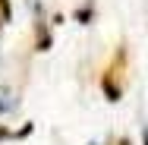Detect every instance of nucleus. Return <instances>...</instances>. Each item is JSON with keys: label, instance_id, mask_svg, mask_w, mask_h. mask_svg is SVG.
I'll return each mask as SVG.
<instances>
[{"label": "nucleus", "instance_id": "obj_8", "mask_svg": "<svg viewBox=\"0 0 148 145\" xmlns=\"http://www.w3.org/2000/svg\"><path fill=\"white\" fill-rule=\"evenodd\" d=\"M142 145H148V129H145V133H142Z\"/></svg>", "mask_w": 148, "mask_h": 145}, {"label": "nucleus", "instance_id": "obj_9", "mask_svg": "<svg viewBox=\"0 0 148 145\" xmlns=\"http://www.w3.org/2000/svg\"><path fill=\"white\" fill-rule=\"evenodd\" d=\"M3 25H6V22H3V16H0V29H3Z\"/></svg>", "mask_w": 148, "mask_h": 145}, {"label": "nucleus", "instance_id": "obj_3", "mask_svg": "<svg viewBox=\"0 0 148 145\" xmlns=\"http://www.w3.org/2000/svg\"><path fill=\"white\" fill-rule=\"evenodd\" d=\"M0 16H3V22L13 19V3H10V0H0Z\"/></svg>", "mask_w": 148, "mask_h": 145}, {"label": "nucleus", "instance_id": "obj_6", "mask_svg": "<svg viewBox=\"0 0 148 145\" xmlns=\"http://www.w3.org/2000/svg\"><path fill=\"white\" fill-rule=\"evenodd\" d=\"M6 139H13V133H10V129H6L3 123H0V142H6Z\"/></svg>", "mask_w": 148, "mask_h": 145}, {"label": "nucleus", "instance_id": "obj_2", "mask_svg": "<svg viewBox=\"0 0 148 145\" xmlns=\"http://www.w3.org/2000/svg\"><path fill=\"white\" fill-rule=\"evenodd\" d=\"M47 47H51V32L44 25V19L38 16L35 19V51H47Z\"/></svg>", "mask_w": 148, "mask_h": 145}, {"label": "nucleus", "instance_id": "obj_7", "mask_svg": "<svg viewBox=\"0 0 148 145\" xmlns=\"http://www.w3.org/2000/svg\"><path fill=\"white\" fill-rule=\"evenodd\" d=\"M110 145H129V139H126V136H120V139H114Z\"/></svg>", "mask_w": 148, "mask_h": 145}, {"label": "nucleus", "instance_id": "obj_1", "mask_svg": "<svg viewBox=\"0 0 148 145\" xmlns=\"http://www.w3.org/2000/svg\"><path fill=\"white\" fill-rule=\"evenodd\" d=\"M123 79H126V47H117L110 66L101 73V91H104L107 101H120L123 98Z\"/></svg>", "mask_w": 148, "mask_h": 145}, {"label": "nucleus", "instance_id": "obj_5", "mask_svg": "<svg viewBox=\"0 0 148 145\" xmlns=\"http://www.w3.org/2000/svg\"><path fill=\"white\" fill-rule=\"evenodd\" d=\"M76 19H79V22H88L91 19V6H82V10L76 13Z\"/></svg>", "mask_w": 148, "mask_h": 145}, {"label": "nucleus", "instance_id": "obj_4", "mask_svg": "<svg viewBox=\"0 0 148 145\" xmlns=\"http://www.w3.org/2000/svg\"><path fill=\"white\" fill-rule=\"evenodd\" d=\"M6 95H10V88H6V85H0V111H6V107H10Z\"/></svg>", "mask_w": 148, "mask_h": 145}]
</instances>
